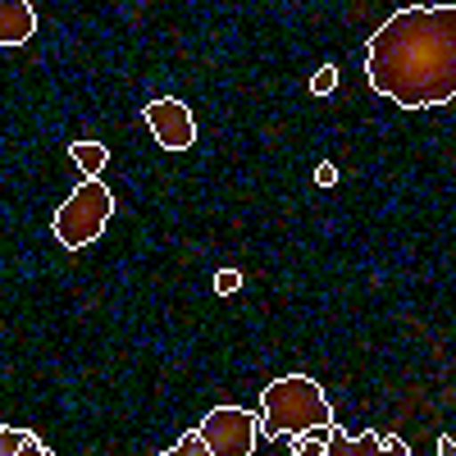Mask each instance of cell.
I'll return each mask as SVG.
<instances>
[{"mask_svg": "<svg viewBox=\"0 0 456 456\" xmlns=\"http://www.w3.org/2000/svg\"><path fill=\"white\" fill-rule=\"evenodd\" d=\"M365 78L402 110H429L456 96V10H397L365 42Z\"/></svg>", "mask_w": 456, "mask_h": 456, "instance_id": "6da1fadb", "label": "cell"}, {"mask_svg": "<svg viewBox=\"0 0 456 456\" xmlns=\"http://www.w3.org/2000/svg\"><path fill=\"white\" fill-rule=\"evenodd\" d=\"M256 425L265 438H301L320 425H333V406L311 374H283L260 393Z\"/></svg>", "mask_w": 456, "mask_h": 456, "instance_id": "7a4b0ae2", "label": "cell"}, {"mask_svg": "<svg viewBox=\"0 0 456 456\" xmlns=\"http://www.w3.org/2000/svg\"><path fill=\"white\" fill-rule=\"evenodd\" d=\"M110 215H114L110 187H105L101 178H83V187H73V197L55 210L51 228H55V238H60L69 251H78V247H92V242L105 233Z\"/></svg>", "mask_w": 456, "mask_h": 456, "instance_id": "3957f363", "label": "cell"}, {"mask_svg": "<svg viewBox=\"0 0 456 456\" xmlns=\"http://www.w3.org/2000/svg\"><path fill=\"white\" fill-rule=\"evenodd\" d=\"M197 434L210 447V456H251L260 425H256V411L247 406H215Z\"/></svg>", "mask_w": 456, "mask_h": 456, "instance_id": "277c9868", "label": "cell"}, {"mask_svg": "<svg viewBox=\"0 0 456 456\" xmlns=\"http://www.w3.org/2000/svg\"><path fill=\"white\" fill-rule=\"evenodd\" d=\"M146 128L165 151H187L197 142V119L178 96H160V101H146Z\"/></svg>", "mask_w": 456, "mask_h": 456, "instance_id": "5b68a950", "label": "cell"}, {"mask_svg": "<svg viewBox=\"0 0 456 456\" xmlns=\"http://www.w3.org/2000/svg\"><path fill=\"white\" fill-rule=\"evenodd\" d=\"M320 456H415V452L393 434H347L338 425Z\"/></svg>", "mask_w": 456, "mask_h": 456, "instance_id": "8992f818", "label": "cell"}, {"mask_svg": "<svg viewBox=\"0 0 456 456\" xmlns=\"http://www.w3.org/2000/svg\"><path fill=\"white\" fill-rule=\"evenodd\" d=\"M37 32V10L28 0H0V46H23Z\"/></svg>", "mask_w": 456, "mask_h": 456, "instance_id": "52a82bcc", "label": "cell"}, {"mask_svg": "<svg viewBox=\"0 0 456 456\" xmlns=\"http://www.w3.org/2000/svg\"><path fill=\"white\" fill-rule=\"evenodd\" d=\"M69 160L78 165L87 178H101V169L110 165V146L105 142H73L69 146Z\"/></svg>", "mask_w": 456, "mask_h": 456, "instance_id": "ba28073f", "label": "cell"}, {"mask_svg": "<svg viewBox=\"0 0 456 456\" xmlns=\"http://www.w3.org/2000/svg\"><path fill=\"white\" fill-rule=\"evenodd\" d=\"M160 456H210V447H206V443H201V434L192 429V434H183L174 447H165Z\"/></svg>", "mask_w": 456, "mask_h": 456, "instance_id": "9c48e42d", "label": "cell"}, {"mask_svg": "<svg viewBox=\"0 0 456 456\" xmlns=\"http://www.w3.org/2000/svg\"><path fill=\"white\" fill-rule=\"evenodd\" d=\"M333 87H338V69H333V64H324V69L315 73V78H311V92H315V96H329Z\"/></svg>", "mask_w": 456, "mask_h": 456, "instance_id": "30bf717a", "label": "cell"}, {"mask_svg": "<svg viewBox=\"0 0 456 456\" xmlns=\"http://www.w3.org/2000/svg\"><path fill=\"white\" fill-rule=\"evenodd\" d=\"M23 438H28V429H10V425H0V456H14Z\"/></svg>", "mask_w": 456, "mask_h": 456, "instance_id": "8fae6325", "label": "cell"}, {"mask_svg": "<svg viewBox=\"0 0 456 456\" xmlns=\"http://www.w3.org/2000/svg\"><path fill=\"white\" fill-rule=\"evenodd\" d=\"M238 288H242V274H238V270H219V274H215V292H219V297L238 292Z\"/></svg>", "mask_w": 456, "mask_h": 456, "instance_id": "7c38bea8", "label": "cell"}, {"mask_svg": "<svg viewBox=\"0 0 456 456\" xmlns=\"http://www.w3.org/2000/svg\"><path fill=\"white\" fill-rule=\"evenodd\" d=\"M14 456H51V452H46V443H42V438H37V434L28 429V438L19 443V452H14Z\"/></svg>", "mask_w": 456, "mask_h": 456, "instance_id": "4fadbf2b", "label": "cell"}, {"mask_svg": "<svg viewBox=\"0 0 456 456\" xmlns=\"http://www.w3.org/2000/svg\"><path fill=\"white\" fill-rule=\"evenodd\" d=\"M315 183H320V187L338 183V169H333V165H320V169H315Z\"/></svg>", "mask_w": 456, "mask_h": 456, "instance_id": "5bb4252c", "label": "cell"}, {"mask_svg": "<svg viewBox=\"0 0 456 456\" xmlns=\"http://www.w3.org/2000/svg\"><path fill=\"white\" fill-rule=\"evenodd\" d=\"M438 456H456V443H452V438H443V447H438Z\"/></svg>", "mask_w": 456, "mask_h": 456, "instance_id": "9a60e30c", "label": "cell"}]
</instances>
